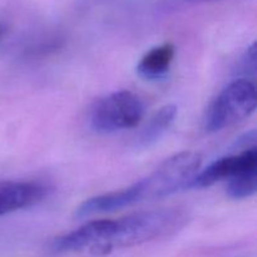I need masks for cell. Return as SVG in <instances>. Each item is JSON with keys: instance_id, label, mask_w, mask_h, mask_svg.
<instances>
[{"instance_id": "obj_1", "label": "cell", "mask_w": 257, "mask_h": 257, "mask_svg": "<svg viewBox=\"0 0 257 257\" xmlns=\"http://www.w3.org/2000/svg\"><path fill=\"white\" fill-rule=\"evenodd\" d=\"M202 163L200 153L185 151L163 161L151 175L122 190L88 198L75 208L74 216L84 218L94 213L110 212L145 201L160 200L182 188L197 175Z\"/></svg>"}, {"instance_id": "obj_2", "label": "cell", "mask_w": 257, "mask_h": 257, "mask_svg": "<svg viewBox=\"0 0 257 257\" xmlns=\"http://www.w3.org/2000/svg\"><path fill=\"white\" fill-rule=\"evenodd\" d=\"M187 222V211L180 207L140 211L118 220H108L104 235L89 252L104 256L120 248L168 237L177 233Z\"/></svg>"}, {"instance_id": "obj_3", "label": "cell", "mask_w": 257, "mask_h": 257, "mask_svg": "<svg viewBox=\"0 0 257 257\" xmlns=\"http://www.w3.org/2000/svg\"><path fill=\"white\" fill-rule=\"evenodd\" d=\"M256 109L255 84L248 78H238L223 88L206 110L203 127L216 133L250 117Z\"/></svg>"}, {"instance_id": "obj_4", "label": "cell", "mask_w": 257, "mask_h": 257, "mask_svg": "<svg viewBox=\"0 0 257 257\" xmlns=\"http://www.w3.org/2000/svg\"><path fill=\"white\" fill-rule=\"evenodd\" d=\"M145 105L130 90H118L100 98L90 112V127L98 133H114L133 128L142 120Z\"/></svg>"}, {"instance_id": "obj_5", "label": "cell", "mask_w": 257, "mask_h": 257, "mask_svg": "<svg viewBox=\"0 0 257 257\" xmlns=\"http://www.w3.org/2000/svg\"><path fill=\"white\" fill-rule=\"evenodd\" d=\"M257 168L256 147L245 148L238 155L218 158L191 180L187 188H205L223 180H231L243 171Z\"/></svg>"}, {"instance_id": "obj_6", "label": "cell", "mask_w": 257, "mask_h": 257, "mask_svg": "<svg viewBox=\"0 0 257 257\" xmlns=\"http://www.w3.org/2000/svg\"><path fill=\"white\" fill-rule=\"evenodd\" d=\"M48 191L47 186L33 181H0V216L37 205Z\"/></svg>"}, {"instance_id": "obj_7", "label": "cell", "mask_w": 257, "mask_h": 257, "mask_svg": "<svg viewBox=\"0 0 257 257\" xmlns=\"http://www.w3.org/2000/svg\"><path fill=\"white\" fill-rule=\"evenodd\" d=\"M176 54V48L172 43L148 50L137 65V73L145 79H158L170 70L171 64Z\"/></svg>"}, {"instance_id": "obj_8", "label": "cell", "mask_w": 257, "mask_h": 257, "mask_svg": "<svg viewBox=\"0 0 257 257\" xmlns=\"http://www.w3.org/2000/svg\"><path fill=\"white\" fill-rule=\"evenodd\" d=\"M177 117V107L173 104L163 105L151 117L137 137V146L141 148L155 145L175 122Z\"/></svg>"}, {"instance_id": "obj_9", "label": "cell", "mask_w": 257, "mask_h": 257, "mask_svg": "<svg viewBox=\"0 0 257 257\" xmlns=\"http://www.w3.org/2000/svg\"><path fill=\"white\" fill-rule=\"evenodd\" d=\"M257 190V168L243 171L228 180L226 192L233 200H245L256 193Z\"/></svg>"}, {"instance_id": "obj_10", "label": "cell", "mask_w": 257, "mask_h": 257, "mask_svg": "<svg viewBox=\"0 0 257 257\" xmlns=\"http://www.w3.org/2000/svg\"><path fill=\"white\" fill-rule=\"evenodd\" d=\"M256 70V44L252 43L247 50L243 54L242 59H241V67L240 72L246 73V74L255 75Z\"/></svg>"}, {"instance_id": "obj_11", "label": "cell", "mask_w": 257, "mask_h": 257, "mask_svg": "<svg viewBox=\"0 0 257 257\" xmlns=\"http://www.w3.org/2000/svg\"><path fill=\"white\" fill-rule=\"evenodd\" d=\"M107 2V0H80V5H83V7H89V5H95V4H100V3H104Z\"/></svg>"}, {"instance_id": "obj_12", "label": "cell", "mask_w": 257, "mask_h": 257, "mask_svg": "<svg viewBox=\"0 0 257 257\" xmlns=\"http://www.w3.org/2000/svg\"><path fill=\"white\" fill-rule=\"evenodd\" d=\"M5 30H7V28H5V25L3 24V23H0V39H2L3 35L5 34Z\"/></svg>"}, {"instance_id": "obj_13", "label": "cell", "mask_w": 257, "mask_h": 257, "mask_svg": "<svg viewBox=\"0 0 257 257\" xmlns=\"http://www.w3.org/2000/svg\"><path fill=\"white\" fill-rule=\"evenodd\" d=\"M190 2H212V0H190Z\"/></svg>"}]
</instances>
